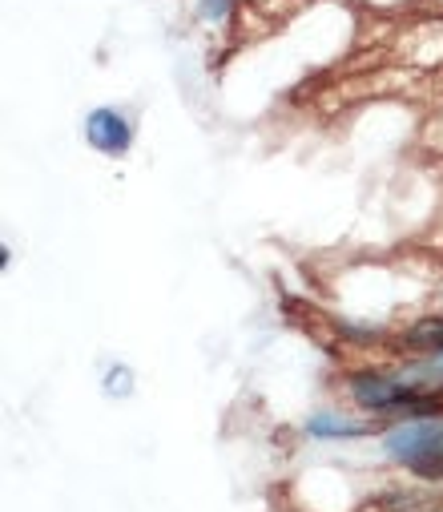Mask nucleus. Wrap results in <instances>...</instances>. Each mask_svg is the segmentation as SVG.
Returning <instances> with one entry per match:
<instances>
[{"label": "nucleus", "instance_id": "obj_1", "mask_svg": "<svg viewBox=\"0 0 443 512\" xmlns=\"http://www.w3.org/2000/svg\"><path fill=\"white\" fill-rule=\"evenodd\" d=\"M383 452L387 460L419 472L427 464L443 460V416H423V420H403L383 432Z\"/></svg>", "mask_w": 443, "mask_h": 512}, {"label": "nucleus", "instance_id": "obj_2", "mask_svg": "<svg viewBox=\"0 0 443 512\" xmlns=\"http://www.w3.org/2000/svg\"><path fill=\"white\" fill-rule=\"evenodd\" d=\"M415 383H407L399 371H375V367H363V371H351L347 375V396L367 412V416H387L391 404H399Z\"/></svg>", "mask_w": 443, "mask_h": 512}, {"label": "nucleus", "instance_id": "obj_3", "mask_svg": "<svg viewBox=\"0 0 443 512\" xmlns=\"http://www.w3.org/2000/svg\"><path fill=\"white\" fill-rule=\"evenodd\" d=\"M133 138H137L133 121H129L117 105H97V109L85 117V142H89L97 154H105V158H125V154L133 150Z\"/></svg>", "mask_w": 443, "mask_h": 512}, {"label": "nucleus", "instance_id": "obj_4", "mask_svg": "<svg viewBox=\"0 0 443 512\" xmlns=\"http://www.w3.org/2000/svg\"><path fill=\"white\" fill-rule=\"evenodd\" d=\"M399 347L411 351V355H431V351H443V315H431V319H415L403 335H399Z\"/></svg>", "mask_w": 443, "mask_h": 512}, {"label": "nucleus", "instance_id": "obj_5", "mask_svg": "<svg viewBox=\"0 0 443 512\" xmlns=\"http://www.w3.org/2000/svg\"><path fill=\"white\" fill-rule=\"evenodd\" d=\"M307 436H315V440H355V436H367V424H355L339 412H315L307 420Z\"/></svg>", "mask_w": 443, "mask_h": 512}, {"label": "nucleus", "instance_id": "obj_6", "mask_svg": "<svg viewBox=\"0 0 443 512\" xmlns=\"http://www.w3.org/2000/svg\"><path fill=\"white\" fill-rule=\"evenodd\" d=\"M343 339H351V343H379L383 339V327L379 323H359V319H335L331 323Z\"/></svg>", "mask_w": 443, "mask_h": 512}, {"label": "nucleus", "instance_id": "obj_7", "mask_svg": "<svg viewBox=\"0 0 443 512\" xmlns=\"http://www.w3.org/2000/svg\"><path fill=\"white\" fill-rule=\"evenodd\" d=\"M238 9V0H194V13L202 25H226Z\"/></svg>", "mask_w": 443, "mask_h": 512}, {"label": "nucleus", "instance_id": "obj_8", "mask_svg": "<svg viewBox=\"0 0 443 512\" xmlns=\"http://www.w3.org/2000/svg\"><path fill=\"white\" fill-rule=\"evenodd\" d=\"M129 392H133V371H129V367H121V363H113V367L105 371V396L125 400Z\"/></svg>", "mask_w": 443, "mask_h": 512}, {"label": "nucleus", "instance_id": "obj_9", "mask_svg": "<svg viewBox=\"0 0 443 512\" xmlns=\"http://www.w3.org/2000/svg\"><path fill=\"white\" fill-rule=\"evenodd\" d=\"M9 267H13V250L0 246V271H9Z\"/></svg>", "mask_w": 443, "mask_h": 512}]
</instances>
